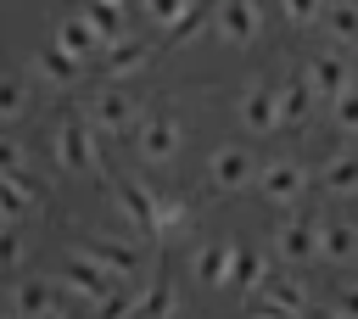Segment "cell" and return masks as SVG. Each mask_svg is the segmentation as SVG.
Returning a JSON list of instances; mask_svg holds the SVG:
<instances>
[{"label":"cell","instance_id":"4fadbf2b","mask_svg":"<svg viewBox=\"0 0 358 319\" xmlns=\"http://www.w3.org/2000/svg\"><path fill=\"white\" fill-rule=\"evenodd\" d=\"M274 252L285 257V263H308V257H319V218H280V229H274Z\"/></svg>","mask_w":358,"mask_h":319},{"label":"cell","instance_id":"7402d4cb","mask_svg":"<svg viewBox=\"0 0 358 319\" xmlns=\"http://www.w3.org/2000/svg\"><path fill=\"white\" fill-rule=\"evenodd\" d=\"M274 274H268V257L263 252H246L241 246V257H235V280H229V291H241V297H257L263 285H268Z\"/></svg>","mask_w":358,"mask_h":319},{"label":"cell","instance_id":"277c9868","mask_svg":"<svg viewBox=\"0 0 358 319\" xmlns=\"http://www.w3.org/2000/svg\"><path fill=\"white\" fill-rule=\"evenodd\" d=\"M257 190H263L268 207H296L308 196V168L296 157H274V162L257 168Z\"/></svg>","mask_w":358,"mask_h":319},{"label":"cell","instance_id":"d4e9b609","mask_svg":"<svg viewBox=\"0 0 358 319\" xmlns=\"http://www.w3.org/2000/svg\"><path fill=\"white\" fill-rule=\"evenodd\" d=\"M145 17H151L157 28H173V34H185V28L196 22V0H145Z\"/></svg>","mask_w":358,"mask_h":319},{"label":"cell","instance_id":"74e56055","mask_svg":"<svg viewBox=\"0 0 358 319\" xmlns=\"http://www.w3.org/2000/svg\"><path fill=\"white\" fill-rule=\"evenodd\" d=\"M62 319H67V313H62Z\"/></svg>","mask_w":358,"mask_h":319},{"label":"cell","instance_id":"484cf974","mask_svg":"<svg viewBox=\"0 0 358 319\" xmlns=\"http://www.w3.org/2000/svg\"><path fill=\"white\" fill-rule=\"evenodd\" d=\"M90 319H140V302L123 291V280L112 285V291H101L95 302H90Z\"/></svg>","mask_w":358,"mask_h":319},{"label":"cell","instance_id":"6da1fadb","mask_svg":"<svg viewBox=\"0 0 358 319\" xmlns=\"http://www.w3.org/2000/svg\"><path fill=\"white\" fill-rule=\"evenodd\" d=\"M50 157H56L67 173H95V168H101V146H95V129H90L84 112L56 123V134H50Z\"/></svg>","mask_w":358,"mask_h":319},{"label":"cell","instance_id":"8fae6325","mask_svg":"<svg viewBox=\"0 0 358 319\" xmlns=\"http://www.w3.org/2000/svg\"><path fill=\"white\" fill-rule=\"evenodd\" d=\"M90 252H95V263H101L112 280H123V285H134V280L145 274V257H140V246H134V241H117V235H95V241H90Z\"/></svg>","mask_w":358,"mask_h":319},{"label":"cell","instance_id":"5b68a950","mask_svg":"<svg viewBox=\"0 0 358 319\" xmlns=\"http://www.w3.org/2000/svg\"><path fill=\"white\" fill-rule=\"evenodd\" d=\"M257 28H263L257 0H213V39L218 45H252Z\"/></svg>","mask_w":358,"mask_h":319},{"label":"cell","instance_id":"3957f363","mask_svg":"<svg viewBox=\"0 0 358 319\" xmlns=\"http://www.w3.org/2000/svg\"><path fill=\"white\" fill-rule=\"evenodd\" d=\"M84 118H90L95 134H117V140H134V129H140V112H134V101H129L117 84L95 90L90 106H84Z\"/></svg>","mask_w":358,"mask_h":319},{"label":"cell","instance_id":"ba28073f","mask_svg":"<svg viewBox=\"0 0 358 319\" xmlns=\"http://www.w3.org/2000/svg\"><path fill=\"white\" fill-rule=\"evenodd\" d=\"M302 78H308V90H313V101H319L324 112L352 90V78H347V56H341V50H319V56L302 67Z\"/></svg>","mask_w":358,"mask_h":319},{"label":"cell","instance_id":"603a6c76","mask_svg":"<svg viewBox=\"0 0 358 319\" xmlns=\"http://www.w3.org/2000/svg\"><path fill=\"white\" fill-rule=\"evenodd\" d=\"M34 73H39L45 84H73V78H78V56H67V50L50 39V45L34 56Z\"/></svg>","mask_w":358,"mask_h":319},{"label":"cell","instance_id":"9c48e42d","mask_svg":"<svg viewBox=\"0 0 358 319\" xmlns=\"http://www.w3.org/2000/svg\"><path fill=\"white\" fill-rule=\"evenodd\" d=\"M235 257H241V246H235V241H201V246L190 252L196 285H207V291L229 285V280H235Z\"/></svg>","mask_w":358,"mask_h":319},{"label":"cell","instance_id":"ac0fdd59","mask_svg":"<svg viewBox=\"0 0 358 319\" xmlns=\"http://www.w3.org/2000/svg\"><path fill=\"white\" fill-rule=\"evenodd\" d=\"M257 302H263L268 313L302 319V313H308V285H302V280H268V285L257 291Z\"/></svg>","mask_w":358,"mask_h":319},{"label":"cell","instance_id":"f1b7e54d","mask_svg":"<svg viewBox=\"0 0 358 319\" xmlns=\"http://www.w3.org/2000/svg\"><path fill=\"white\" fill-rule=\"evenodd\" d=\"M280 11H285V22H296V28H319L324 11H330V0H280Z\"/></svg>","mask_w":358,"mask_h":319},{"label":"cell","instance_id":"4316f807","mask_svg":"<svg viewBox=\"0 0 358 319\" xmlns=\"http://www.w3.org/2000/svg\"><path fill=\"white\" fill-rule=\"evenodd\" d=\"M134 302H140V319H173V285L157 274L145 291H134Z\"/></svg>","mask_w":358,"mask_h":319},{"label":"cell","instance_id":"d590c367","mask_svg":"<svg viewBox=\"0 0 358 319\" xmlns=\"http://www.w3.org/2000/svg\"><path fill=\"white\" fill-rule=\"evenodd\" d=\"M0 319H17V313H0Z\"/></svg>","mask_w":358,"mask_h":319},{"label":"cell","instance_id":"cb8c5ba5","mask_svg":"<svg viewBox=\"0 0 358 319\" xmlns=\"http://www.w3.org/2000/svg\"><path fill=\"white\" fill-rule=\"evenodd\" d=\"M78 11H84L101 34H106V45L129 39V34H123V6H117V0H78Z\"/></svg>","mask_w":358,"mask_h":319},{"label":"cell","instance_id":"836d02e7","mask_svg":"<svg viewBox=\"0 0 358 319\" xmlns=\"http://www.w3.org/2000/svg\"><path fill=\"white\" fill-rule=\"evenodd\" d=\"M330 319H358V285L336 297V308H330Z\"/></svg>","mask_w":358,"mask_h":319},{"label":"cell","instance_id":"44dd1931","mask_svg":"<svg viewBox=\"0 0 358 319\" xmlns=\"http://www.w3.org/2000/svg\"><path fill=\"white\" fill-rule=\"evenodd\" d=\"M319 185H324V196H358V157H347V151L324 157Z\"/></svg>","mask_w":358,"mask_h":319},{"label":"cell","instance_id":"7a4b0ae2","mask_svg":"<svg viewBox=\"0 0 358 319\" xmlns=\"http://www.w3.org/2000/svg\"><path fill=\"white\" fill-rule=\"evenodd\" d=\"M179 146H185V129H179L173 112H145V118H140V129H134V151H140L145 168H168V162L179 157Z\"/></svg>","mask_w":358,"mask_h":319},{"label":"cell","instance_id":"ffe728a7","mask_svg":"<svg viewBox=\"0 0 358 319\" xmlns=\"http://www.w3.org/2000/svg\"><path fill=\"white\" fill-rule=\"evenodd\" d=\"M358 252V229L341 224V218H319V257L324 263H347Z\"/></svg>","mask_w":358,"mask_h":319},{"label":"cell","instance_id":"9a60e30c","mask_svg":"<svg viewBox=\"0 0 358 319\" xmlns=\"http://www.w3.org/2000/svg\"><path fill=\"white\" fill-rule=\"evenodd\" d=\"M56 45H62L67 56L90 62L95 50H106V34H101V28H95V22H90L84 11H78V17H62V22H56Z\"/></svg>","mask_w":358,"mask_h":319},{"label":"cell","instance_id":"4dcf8cb0","mask_svg":"<svg viewBox=\"0 0 358 319\" xmlns=\"http://www.w3.org/2000/svg\"><path fill=\"white\" fill-rule=\"evenodd\" d=\"M330 123H336L341 134H358V84H352V90H347V95L330 106Z\"/></svg>","mask_w":358,"mask_h":319},{"label":"cell","instance_id":"7c38bea8","mask_svg":"<svg viewBox=\"0 0 358 319\" xmlns=\"http://www.w3.org/2000/svg\"><path fill=\"white\" fill-rule=\"evenodd\" d=\"M112 201H117L123 224H134L140 235H157V190H145V185H134V179H117V185H112Z\"/></svg>","mask_w":358,"mask_h":319},{"label":"cell","instance_id":"2e32d148","mask_svg":"<svg viewBox=\"0 0 358 319\" xmlns=\"http://www.w3.org/2000/svg\"><path fill=\"white\" fill-rule=\"evenodd\" d=\"M151 62V45H140V39H117V45H106V56H101V73L112 78V84H123L129 73H140Z\"/></svg>","mask_w":358,"mask_h":319},{"label":"cell","instance_id":"83f0119b","mask_svg":"<svg viewBox=\"0 0 358 319\" xmlns=\"http://www.w3.org/2000/svg\"><path fill=\"white\" fill-rule=\"evenodd\" d=\"M28 112V84L17 73H0V123H17Z\"/></svg>","mask_w":358,"mask_h":319},{"label":"cell","instance_id":"d6986e66","mask_svg":"<svg viewBox=\"0 0 358 319\" xmlns=\"http://www.w3.org/2000/svg\"><path fill=\"white\" fill-rule=\"evenodd\" d=\"M324 39H330V50H352L358 45V0H330V11H324Z\"/></svg>","mask_w":358,"mask_h":319},{"label":"cell","instance_id":"1f68e13d","mask_svg":"<svg viewBox=\"0 0 358 319\" xmlns=\"http://www.w3.org/2000/svg\"><path fill=\"white\" fill-rule=\"evenodd\" d=\"M11 173H28V151H22V140L0 134V179H11Z\"/></svg>","mask_w":358,"mask_h":319},{"label":"cell","instance_id":"5bb4252c","mask_svg":"<svg viewBox=\"0 0 358 319\" xmlns=\"http://www.w3.org/2000/svg\"><path fill=\"white\" fill-rule=\"evenodd\" d=\"M56 291L62 285H50V280H22L11 291V313L17 319H62V297Z\"/></svg>","mask_w":358,"mask_h":319},{"label":"cell","instance_id":"e575fe53","mask_svg":"<svg viewBox=\"0 0 358 319\" xmlns=\"http://www.w3.org/2000/svg\"><path fill=\"white\" fill-rule=\"evenodd\" d=\"M257 319H285V313H268V308H257Z\"/></svg>","mask_w":358,"mask_h":319},{"label":"cell","instance_id":"d6a6232c","mask_svg":"<svg viewBox=\"0 0 358 319\" xmlns=\"http://www.w3.org/2000/svg\"><path fill=\"white\" fill-rule=\"evenodd\" d=\"M22 252H28V246H22V235H17V229H0V269H17V263H22Z\"/></svg>","mask_w":358,"mask_h":319},{"label":"cell","instance_id":"e0dca14e","mask_svg":"<svg viewBox=\"0 0 358 319\" xmlns=\"http://www.w3.org/2000/svg\"><path fill=\"white\" fill-rule=\"evenodd\" d=\"M313 106H319V101H313V90H308L302 73L280 84V129H302V123L313 118Z\"/></svg>","mask_w":358,"mask_h":319},{"label":"cell","instance_id":"f546056e","mask_svg":"<svg viewBox=\"0 0 358 319\" xmlns=\"http://www.w3.org/2000/svg\"><path fill=\"white\" fill-rule=\"evenodd\" d=\"M185 218H190V207H185L179 196H157V235H173V229H185Z\"/></svg>","mask_w":358,"mask_h":319},{"label":"cell","instance_id":"30bf717a","mask_svg":"<svg viewBox=\"0 0 358 319\" xmlns=\"http://www.w3.org/2000/svg\"><path fill=\"white\" fill-rule=\"evenodd\" d=\"M235 118H241L246 134H268V129H280V90H268V84H246L241 101H235Z\"/></svg>","mask_w":358,"mask_h":319},{"label":"cell","instance_id":"8d00e7d4","mask_svg":"<svg viewBox=\"0 0 358 319\" xmlns=\"http://www.w3.org/2000/svg\"><path fill=\"white\" fill-rule=\"evenodd\" d=\"M117 6H129V0H117Z\"/></svg>","mask_w":358,"mask_h":319},{"label":"cell","instance_id":"52a82bcc","mask_svg":"<svg viewBox=\"0 0 358 319\" xmlns=\"http://www.w3.org/2000/svg\"><path fill=\"white\" fill-rule=\"evenodd\" d=\"M56 285H62V291H73V297H90V302H95V297H101V291H112L117 280L95 263V252H90V246H78V252H67V257H62Z\"/></svg>","mask_w":358,"mask_h":319},{"label":"cell","instance_id":"8992f818","mask_svg":"<svg viewBox=\"0 0 358 319\" xmlns=\"http://www.w3.org/2000/svg\"><path fill=\"white\" fill-rule=\"evenodd\" d=\"M257 157L246 151V146H218L213 157H207V185L213 190H224V196H235V190H246L252 179H257Z\"/></svg>","mask_w":358,"mask_h":319}]
</instances>
